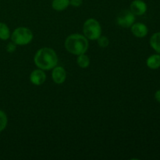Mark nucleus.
<instances>
[{"instance_id":"obj_1","label":"nucleus","mask_w":160,"mask_h":160,"mask_svg":"<svg viewBox=\"0 0 160 160\" xmlns=\"http://www.w3.org/2000/svg\"><path fill=\"white\" fill-rule=\"evenodd\" d=\"M34 62L39 69L49 70L57 66L58 56L52 48L44 47L38 50L35 53Z\"/></svg>"},{"instance_id":"obj_2","label":"nucleus","mask_w":160,"mask_h":160,"mask_svg":"<svg viewBox=\"0 0 160 160\" xmlns=\"http://www.w3.org/2000/svg\"><path fill=\"white\" fill-rule=\"evenodd\" d=\"M64 45L67 52L71 54L79 56L87 52L88 48V41L84 35L73 34L67 38Z\"/></svg>"},{"instance_id":"obj_3","label":"nucleus","mask_w":160,"mask_h":160,"mask_svg":"<svg viewBox=\"0 0 160 160\" xmlns=\"http://www.w3.org/2000/svg\"><path fill=\"white\" fill-rule=\"evenodd\" d=\"M11 40L17 45H26L33 40V33L29 28L20 27L16 28L10 36Z\"/></svg>"},{"instance_id":"obj_4","label":"nucleus","mask_w":160,"mask_h":160,"mask_svg":"<svg viewBox=\"0 0 160 160\" xmlns=\"http://www.w3.org/2000/svg\"><path fill=\"white\" fill-rule=\"evenodd\" d=\"M83 32L89 40H97L102 35V28L99 22L93 18L88 19L83 25Z\"/></svg>"},{"instance_id":"obj_5","label":"nucleus","mask_w":160,"mask_h":160,"mask_svg":"<svg viewBox=\"0 0 160 160\" xmlns=\"http://www.w3.org/2000/svg\"><path fill=\"white\" fill-rule=\"evenodd\" d=\"M135 23V15L131 10H123L117 18V23L124 28H129Z\"/></svg>"},{"instance_id":"obj_6","label":"nucleus","mask_w":160,"mask_h":160,"mask_svg":"<svg viewBox=\"0 0 160 160\" xmlns=\"http://www.w3.org/2000/svg\"><path fill=\"white\" fill-rule=\"evenodd\" d=\"M147 4L143 0H134L130 5V10L135 16H142L146 12Z\"/></svg>"},{"instance_id":"obj_7","label":"nucleus","mask_w":160,"mask_h":160,"mask_svg":"<svg viewBox=\"0 0 160 160\" xmlns=\"http://www.w3.org/2000/svg\"><path fill=\"white\" fill-rule=\"evenodd\" d=\"M52 78L56 84H61L67 79V71L62 67H55L52 72Z\"/></svg>"},{"instance_id":"obj_8","label":"nucleus","mask_w":160,"mask_h":160,"mask_svg":"<svg viewBox=\"0 0 160 160\" xmlns=\"http://www.w3.org/2000/svg\"><path fill=\"white\" fill-rule=\"evenodd\" d=\"M46 80V74L42 69L33 70L30 74V81L34 85H42Z\"/></svg>"},{"instance_id":"obj_9","label":"nucleus","mask_w":160,"mask_h":160,"mask_svg":"<svg viewBox=\"0 0 160 160\" xmlns=\"http://www.w3.org/2000/svg\"><path fill=\"white\" fill-rule=\"evenodd\" d=\"M131 28V32L137 38H145L148 34V27L142 23H134Z\"/></svg>"},{"instance_id":"obj_10","label":"nucleus","mask_w":160,"mask_h":160,"mask_svg":"<svg viewBox=\"0 0 160 160\" xmlns=\"http://www.w3.org/2000/svg\"><path fill=\"white\" fill-rule=\"evenodd\" d=\"M147 67L152 70H156L160 67V55L155 54L147 59L146 60Z\"/></svg>"},{"instance_id":"obj_11","label":"nucleus","mask_w":160,"mask_h":160,"mask_svg":"<svg viewBox=\"0 0 160 160\" xmlns=\"http://www.w3.org/2000/svg\"><path fill=\"white\" fill-rule=\"evenodd\" d=\"M70 6V0H52V7L56 11H63Z\"/></svg>"},{"instance_id":"obj_12","label":"nucleus","mask_w":160,"mask_h":160,"mask_svg":"<svg viewBox=\"0 0 160 160\" xmlns=\"http://www.w3.org/2000/svg\"><path fill=\"white\" fill-rule=\"evenodd\" d=\"M150 45L157 53L160 54V32H156L150 38Z\"/></svg>"},{"instance_id":"obj_13","label":"nucleus","mask_w":160,"mask_h":160,"mask_svg":"<svg viewBox=\"0 0 160 160\" xmlns=\"http://www.w3.org/2000/svg\"><path fill=\"white\" fill-rule=\"evenodd\" d=\"M77 62H78V65L81 68L85 69L88 68L89 67V65H90V59H89V57L87 55H85L84 53V54H81L79 56H78Z\"/></svg>"},{"instance_id":"obj_14","label":"nucleus","mask_w":160,"mask_h":160,"mask_svg":"<svg viewBox=\"0 0 160 160\" xmlns=\"http://www.w3.org/2000/svg\"><path fill=\"white\" fill-rule=\"evenodd\" d=\"M11 34L9 28L6 23H0V39L3 41H6L10 38Z\"/></svg>"},{"instance_id":"obj_15","label":"nucleus","mask_w":160,"mask_h":160,"mask_svg":"<svg viewBox=\"0 0 160 160\" xmlns=\"http://www.w3.org/2000/svg\"><path fill=\"white\" fill-rule=\"evenodd\" d=\"M8 123V118L6 114L2 110H0V132L6 129Z\"/></svg>"},{"instance_id":"obj_16","label":"nucleus","mask_w":160,"mask_h":160,"mask_svg":"<svg viewBox=\"0 0 160 160\" xmlns=\"http://www.w3.org/2000/svg\"><path fill=\"white\" fill-rule=\"evenodd\" d=\"M98 45H99L101 48H106L109 44V40L107 37L106 36H100L98 39Z\"/></svg>"},{"instance_id":"obj_17","label":"nucleus","mask_w":160,"mask_h":160,"mask_svg":"<svg viewBox=\"0 0 160 160\" xmlns=\"http://www.w3.org/2000/svg\"><path fill=\"white\" fill-rule=\"evenodd\" d=\"M16 49H17V45L12 42L8 44L7 46H6V51L9 53H12L16 51Z\"/></svg>"},{"instance_id":"obj_18","label":"nucleus","mask_w":160,"mask_h":160,"mask_svg":"<svg viewBox=\"0 0 160 160\" xmlns=\"http://www.w3.org/2000/svg\"><path fill=\"white\" fill-rule=\"evenodd\" d=\"M83 0H70V5L73 7H79L82 5Z\"/></svg>"},{"instance_id":"obj_19","label":"nucleus","mask_w":160,"mask_h":160,"mask_svg":"<svg viewBox=\"0 0 160 160\" xmlns=\"http://www.w3.org/2000/svg\"><path fill=\"white\" fill-rule=\"evenodd\" d=\"M155 98L158 102L160 103V90H158L155 94Z\"/></svg>"}]
</instances>
